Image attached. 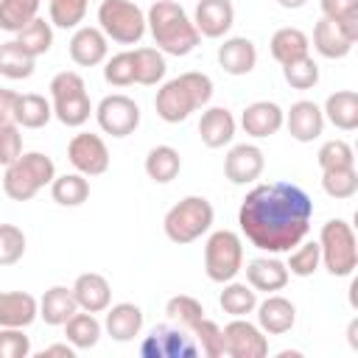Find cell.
Returning <instances> with one entry per match:
<instances>
[{
    "instance_id": "obj_1",
    "label": "cell",
    "mask_w": 358,
    "mask_h": 358,
    "mask_svg": "<svg viewBox=\"0 0 358 358\" xmlns=\"http://www.w3.org/2000/svg\"><path fill=\"white\" fill-rule=\"evenodd\" d=\"M313 201L294 182L255 185L238 210V224L246 241L268 255L294 249L310 229Z\"/></svg>"
},
{
    "instance_id": "obj_2",
    "label": "cell",
    "mask_w": 358,
    "mask_h": 358,
    "mask_svg": "<svg viewBox=\"0 0 358 358\" xmlns=\"http://www.w3.org/2000/svg\"><path fill=\"white\" fill-rule=\"evenodd\" d=\"M145 28L154 36V45L171 56H187L196 50L201 34L196 31L193 20L176 0H154L145 14Z\"/></svg>"
},
{
    "instance_id": "obj_3",
    "label": "cell",
    "mask_w": 358,
    "mask_h": 358,
    "mask_svg": "<svg viewBox=\"0 0 358 358\" xmlns=\"http://www.w3.org/2000/svg\"><path fill=\"white\" fill-rule=\"evenodd\" d=\"M213 98V78L207 73L187 70L171 81H165L157 90L154 109L165 123H182L187 120L196 109L207 106Z\"/></svg>"
},
{
    "instance_id": "obj_4",
    "label": "cell",
    "mask_w": 358,
    "mask_h": 358,
    "mask_svg": "<svg viewBox=\"0 0 358 358\" xmlns=\"http://www.w3.org/2000/svg\"><path fill=\"white\" fill-rule=\"evenodd\" d=\"M56 176V165L42 151H25L3 173V193L14 201H31Z\"/></svg>"
},
{
    "instance_id": "obj_5",
    "label": "cell",
    "mask_w": 358,
    "mask_h": 358,
    "mask_svg": "<svg viewBox=\"0 0 358 358\" xmlns=\"http://www.w3.org/2000/svg\"><path fill=\"white\" fill-rule=\"evenodd\" d=\"M50 106H53V117L70 129H78L90 120L92 115V101L87 95V84L78 73L73 70H62L50 78Z\"/></svg>"
},
{
    "instance_id": "obj_6",
    "label": "cell",
    "mask_w": 358,
    "mask_h": 358,
    "mask_svg": "<svg viewBox=\"0 0 358 358\" xmlns=\"http://www.w3.org/2000/svg\"><path fill=\"white\" fill-rule=\"evenodd\" d=\"M213 204L204 196H185L182 201H176L162 221V229L168 235L171 243H193L199 241L210 227H213Z\"/></svg>"
},
{
    "instance_id": "obj_7",
    "label": "cell",
    "mask_w": 358,
    "mask_h": 358,
    "mask_svg": "<svg viewBox=\"0 0 358 358\" xmlns=\"http://www.w3.org/2000/svg\"><path fill=\"white\" fill-rule=\"evenodd\" d=\"M322 263L333 277H350L358 266V241L344 218H330L319 232Z\"/></svg>"
},
{
    "instance_id": "obj_8",
    "label": "cell",
    "mask_w": 358,
    "mask_h": 358,
    "mask_svg": "<svg viewBox=\"0 0 358 358\" xmlns=\"http://www.w3.org/2000/svg\"><path fill=\"white\" fill-rule=\"evenodd\" d=\"M98 28L103 31L106 39H112L117 45H137L143 39V34L148 31L143 8L131 0H101Z\"/></svg>"
},
{
    "instance_id": "obj_9",
    "label": "cell",
    "mask_w": 358,
    "mask_h": 358,
    "mask_svg": "<svg viewBox=\"0 0 358 358\" xmlns=\"http://www.w3.org/2000/svg\"><path fill=\"white\" fill-rule=\"evenodd\" d=\"M243 268V243L232 229H215L204 243V271L213 282H229Z\"/></svg>"
},
{
    "instance_id": "obj_10",
    "label": "cell",
    "mask_w": 358,
    "mask_h": 358,
    "mask_svg": "<svg viewBox=\"0 0 358 358\" xmlns=\"http://www.w3.org/2000/svg\"><path fill=\"white\" fill-rule=\"evenodd\" d=\"M199 344L190 330L179 324H157L140 344L143 358H193Z\"/></svg>"
},
{
    "instance_id": "obj_11",
    "label": "cell",
    "mask_w": 358,
    "mask_h": 358,
    "mask_svg": "<svg viewBox=\"0 0 358 358\" xmlns=\"http://www.w3.org/2000/svg\"><path fill=\"white\" fill-rule=\"evenodd\" d=\"M92 112H95L101 131L112 134V137H129L140 126V106L134 103V98H129L123 92L101 98V103Z\"/></svg>"
},
{
    "instance_id": "obj_12",
    "label": "cell",
    "mask_w": 358,
    "mask_h": 358,
    "mask_svg": "<svg viewBox=\"0 0 358 358\" xmlns=\"http://www.w3.org/2000/svg\"><path fill=\"white\" fill-rule=\"evenodd\" d=\"M67 159L70 165L84 176H101L109 168V148L101 134L78 131L67 143Z\"/></svg>"
},
{
    "instance_id": "obj_13",
    "label": "cell",
    "mask_w": 358,
    "mask_h": 358,
    "mask_svg": "<svg viewBox=\"0 0 358 358\" xmlns=\"http://www.w3.org/2000/svg\"><path fill=\"white\" fill-rule=\"evenodd\" d=\"M224 347L229 358H263L268 355V338L266 333L246 322V316H235L224 327Z\"/></svg>"
},
{
    "instance_id": "obj_14",
    "label": "cell",
    "mask_w": 358,
    "mask_h": 358,
    "mask_svg": "<svg viewBox=\"0 0 358 358\" xmlns=\"http://www.w3.org/2000/svg\"><path fill=\"white\" fill-rule=\"evenodd\" d=\"M266 168L263 151L255 143H238L229 148V154L224 157V176L232 185H249L255 182Z\"/></svg>"
},
{
    "instance_id": "obj_15",
    "label": "cell",
    "mask_w": 358,
    "mask_h": 358,
    "mask_svg": "<svg viewBox=\"0 0 358 358\" xmlns=\"http://www.w3.org/2000/svg\"><path fill=\"white\" fill-rule=\"evenodd\" d=\"M106 53H109V39L95 25H81L70 36V59L78 67H95L106 62Z\"/></svg>"
},
{
    "instance_id": "obj_16",
    "label": "cell",
    "mask_w": 358,
    "mask_h": 358,
    "mask_svg": "<svg viewBox=\"0 0 358 358\" xmlns=\"http://www.w3.org/2000/svg\"><path fill=\"white\" fill-rule=\"evenodd\" d=\"M282 126H288V134H291L296 143H313V140L322 134V129H324L322 106L313 103V101H296V103H291V109L285 112Z\"/></svg>"
},
{
    "instance_id": "obj_17",
    "label": "cell",
    "mask_w": 358,
    "mask_h": 358,
    "mask_svg": "<svg viewBox=\"0 0 358 358\" xmlns=\"http://www.w3.org/2000/svg\"><path fill=\"white\" fill-rule=\"evenodd\" d=\"M235 22V6L232 0H199L196 3V17L193 25L201 36L218 39L224 36Z\"/></svg>"
},
{
    "instance_id": "obj_18",
    "label": "cell",
    "mask_w": 358,
    "mask_h": 358,
    "mask_svg": "<svg viewBox=\"0 0 358 358\" xmlns=\"http://www.w3.org/2000/svg\"><path fill=\"white\" fill-rule=\"evenodd\" d=\"M73 296L78 302V310L90 313H103L112 305V285L103 274L98 271H84L73 282Z\"/></svg>"
},
{
    "instance_id": "obj_19",
    "label": "cell",
    "mask_w": 358,
    "mask_h": 358,
    "mask_svg": "<svg viewBox=\"0 0 358 358\" xmlns=\"http://www.w3.org/2000/svg\"><path fill=\"white\" fill-rule=\"evenodd\" d=\"M257 327L266 336H282L294 327L296 322V308L291 299L280 296V294H268L263 302H257Z\"/></svg>"
},
{
    "instance_id": "obj_20",
    "label": "cell",
    "mask_w": 358,
    "mask_h": 358,
    "mask_svg": "<svg viewBox=\"0 0 358 358\" xmlns=\"http://www.w3.org/2000/svg\"><path fill=\"white\" fill-rule=\"evenodd\" d=\"M355 42H358V39H355L344 25H338L336 20L322 17V20L313 25V48H316V53L324 56V59H344V56L352 50Z\"/></svg>"
},
{
    "instance_id": "obj_21",
    "label": "cell",
    "mask_w": 358,
    "mask_h": 358,
    "mask_svg": "<svg viewBox=\"0 0 358 358\" xmlns=\"http://www.w3.org/2000/svg\"><path fill=\"white\" fill-rule=\"evenodd\" d=\"M282 120H285V112H282L274 101H255V103H249V106L243 109V115H241L243 131H246L249 137H257V140L277 134V131L282 129Z\"/></svg>"
},
{
    "instance_id": "obj_22",
    "label": "cell",
    "mask_w": 358,
    "mask_h": 358,
    "mask_svg": "<svg viewBox=\"0 0 358 358\" xmlns=\"http://www.w3.org/2000/svg\"><path fill=\"white\" fill-rule=\"evenodd\" d=\"M218 64L229 76H246L257 64V48L246 36H229L218 45Z\"/></svg>"
},
{
    "instance_id": "obj_23",
    "label": "cell",
    "mask_w": 358,
    "mask_h": 358,
    "mask_svg": "<svg viewBox=\"0 0 358 358\" xmlns=\"http://www.w3.org/2000/svg\"><path fill=\"white\" fill-rule=\"evenodd\" d=\"M39 316V302L28 291H0V327H28Z\"/></svg>"
},
{
    "instance_id": "obj_24",
    "label": "cell",
    "mask_w": 358,
    "mask_h": 358,
    "mask_svg": "<svg viewBox=\"0 0 358 358\" xmlns=\"http://www.w3.org/2000/svg\"><path fill=\"white\" fill-rule=\"evenodd\" d=\"M199 137L207 148H224L235 137V117L227 106H210L201 112Z\"/></svg>"
},
{
    "instance_id": "obj_25",
    "label": "cell",
    "mask_w": 358,
    "mask_h": 358,
    "mask_svg": "<svg viewBox=\"0 0 358 358\" xmlns=\"http://www.w3.org/2000/svg\"><path fill=\"white\" fill-rule=\"evenodd\" d=\"M288 277L291 274H288L285 263L277 260V257H255L246 266V282L255 291H266V294L282 291L288 285Z\"/></svg>"
},
{
    "instance_id": "obj_26",
    "label": "cell",
    "mask_w": 358,
    "mask_h": 358,
    "mask_svg": "<svg viewBox=\"0 0 358 358\" xmlns=\"http://www.w3.org/2000/svg\"><path fill=\"white\" fill-rule=\"evenodd\" d=\"M103 330L115 338V341H134V336H140L143 330V310L134 302H117L106 308V319H103Z\"/></svg>"
},
{
    "instance_id": "obj_27",
    "label": "cell",
    "mask_w": 358,
    "mask_h": 358,
    "mask_svg": "<svg viewBox=\"0 0 358 358\" xmlns=\"http://www.w3.org/2000/svg\"><path fill=\"white\" fill-rule=\"evenodd\" d=\"M76 310H78V302L73 296V288L67 285H50L39 299V319L50 327H62Z\"/></svg>"
},
{
    "instance_id": "obj_28",
    "label": "cell",
    "mask_w": 358,
    "mask_h": 358,
    "mask_svg": "<svg viewBox=\"0 0 358 358\" xmlns=\"http://www.w3.org/2000/svg\"><path fill=\"white\" fill-rule=\"evenodd\" d=\"M322 115H324V120H330L341 131L358 129V92L355 90H336L333 95H327Z\"/></svg>"
},
{
    "instance_id": "obj_29",
    "label": "cell",
    "mask_w": 358,
    "mask_h": 358,
    "mask_svg": "<svg viewBox=\"0 0 358 358\" xmlns=\"http://www.w3.org/2000/svg\"><path fill=\"white\" fill-rule=\"evenodd\" d=\"M268 50H271V56H274L280 64H288V62H296V59L308 56L310 39H308L305 31L285 25V28H277V31H274V36H271V42H268Z\"/></svg>"
},
{
    "instance_id": "obj_30",
    "label": "cell",
    "mask_w": 358,
    "mask_h": 358,
    "mask_svg": "<svg viewBox=\"0 0 358 358\" xmlns=\"http://www.w3.org/2000/svg\"><path fill=\"white\" fill-rule=\"evenodd\" d=\"M179 171H182V157L173 145H154L145 154V173L151 182L168 185L179 176Z\"/></svg>"
},
{
    "instance_id": "obj_31",
    "label": "cell",
    "mask_w": 358,
    "mask_h": 358,
    "mask_svg": "<svg viewBox=\"0 0 358 358\" xmlns=\"http://www.w3.org/2000/svg\"><path fill=\"white\" fill-rule=\"evenodd\" d=\"M53 117V106L45 95L36 92H25L17 98V109H14V123L22 129H42L48 120Z\"/></svg>"
},
{
    "instance_id": "obj_32",
    "label": "cell",
    "mask_w": 358,
    "mask_h": 358,
    "mask_svg": "<svg viewBox=\"0 0 358 358\" xmlns=\"http://www.w3.org/2000/svg\"><path fill=\"white\" fill-rule=\"evenodd\" d=\"M50 196L62 207H81L90 199V182L84 173H62L50 182Z\"/></svg>"
},
{
    "instance_id": "obj_33",
    "label": "cell",
    "mask_w": 358,
    "mask_h": 358,
    "mask_svg": "<svg viewBox=\"0 0 358 358\" xmlns=\"http://www.w3.org/2000/svg\"><path fill=\"white\" fill-rule=\"evenodd\" d=\"M64 336H67V341L76 347V350H90V347H95L98 344V338H101V330H103V324L95 319V313H90V310H84V313H73L64 324Z\"/></svg>"
},
{
    "instance_id": "obj_34",
    "label": "cell",
    "mask_w": 358,
    "mask_h": 358,
    "mask_svg": "<svg viewBox=\"0 0 358 358\" xmlns=\"http://www.w3.org/2000/svg\"><path fill=\"white\" fill-rule=\"evenodd\" d=\"M131 59H134V84L154 87L165 78L168 64H165V56L159 48H134Z\"/></svg>"
},
{
    "instance_id": "obj_35",
    "label": "cell",
    "mask_w": 358,
    "mask_h": 358,
    "mask_svg": "<svg viewBox=\"0 0 358 358\" xmlns=\"http://www.w3.org/2000/svg\"><path fill=\"white\" fill-rule=\"evenodd\" d=\"M218 305L224 313H229L232 319L235 316H249L255 308H257V291L249 285V282H224V291L218 296Z\"/></svg>"
},
{
    "instance_id": "obj_36",
    "label": "cell",
    "mask_w": 358,
    "mask_h": 358,
    "mask_svg": "<svg viewBox=\"0 0 358 358\" xmlns=\"http://www.w3.org/2000/svg\"><path fill=\"white\" fill-rule=\"evenodd\" d=\"M34 62L36 59L31 53H25L17 39H8L0 45V76H6L11 81L28 78V76H34Z\"/></svg>"
},
{
    "instance_id": "obj_37",
    "label": "cell",
    "mask_w": 358,
    "mask_h": 358,
    "mask_svg": "<svg viewBox=\"0 0 358 358\" xmlns=\"http://www.w3.org/2000/svg\"><path fill=\"white\" fill-rule=\"evenodd\" d=\"M319 266H322L319 241H305L302 238L294 249H288V260H285L288 274H294V277H310V274H316Z\"/></svg>"
},
{
    "instance_id": "obj_38",
    "label": "cell",
    "mask_w": 358,
    "mask_h": 358,
    "mask_svg": "<svg viewBox=\"0 0 358 358\" xmlns=\"http://www.w3.org/2000/svg\"><path fill=\"white\" fill-rule=\"evenodd\" d=\"M39 17V0H0V31L17 34Z\"/></svg>"
},
{
    "instance_id": "obj_39",
    "label": "cell",
    "mask_w": 358,
    "mask_h": 358,
    "mask_svg": "<svg viewBox=\"0 0 358 358\" xmlns=\"http://www.w3.org/2000/svg\"><path fill=\"white\" fill-rule=\"evenodd\" d=\"M17 42H20V48L25 53H31L34 59H39L53 45V25L45 22L42 17H34L22 31H17Z\"/></svg>"
},
{
    "instance_id": "obj_40",
    "label": "cell",
    "mask_w": 358,
    "mask_h": 358,
    "mask_svg": "<svg viewBox=\"0 0 358 358\" xmlns=\"http://www.w3.org/2000/svg\"><path fill=\"white\" fill-rule=\"evenodd\" d=\"M165 313H168V319H171L173 324L190 330V327L204 316V308H201V302H199L196 296H190V294H176V296H171V299L165 302Z\"/></svg>"
},
{
    "instance_id": "obj_41",
    "label": "cell",
    "mask_w": 358,
    "mask_h": 358,
    "mask_svg": "<svg viewBox=\"0 0 358 358\" xmlns=\"http://www.w3.org/2000/svg\"><path fill=\"white\" fill-rule=\"evenodd\" d=\"M190 333H193L199 350H201L207 358H221V355H227V347H224V330H221L213 319L201 316V319L190 327Z\"/></svg>"
},
{
    "instance_id": "obj_42",
    "label": "cell",
    "mask_w": 358,
    "mask_h": 358,
    "mask_svg": "<svg viewBox=\"0 0 358 358\" xmlns=\"http://www.w3.org/2000/svg\"><path fill=\"white\" fill-rule=\"evenodd\" d=\"M322 190L330 199H352L358 193V171L355 168L322 171Z\"/></svg>"
},
{
    "instance_id": "obj_43",
    "label": "cell",
    "mask_w": 358,
    "mask_h": 358,
    "mask_svg": "<svg viewBox=\"0 0 358 358\" xmlns=\"http://www.w3.org/2000/svg\"><path fill=\"white\" fill-rule=\"evenodd\" d=\"M316 162L322 171H336V168H355V151L347 140H327L322 143Z\"/></svg>"
},
{
    "instance_id": "obj_44",
    "label": "cell",
    "mask_w": 358,
    "mask_h": 358,
    "mask_svg": "<svg viewBox=\"0 0 358 358\" xmlns=\"http://www.w3.org/2000/svg\"><path fill=\"white\" fill-rule=\"evenodd\" d=\"M90 0H48L50 8V25L56 28H78L84 22Z\"/></svg>"
},
{
    "instance_id": "obj_45",
    "label": "cell",
    "mask_w": 358,
    "mask_h": 358,
    "mask_svg": "<svg viewBox=\"0 0 358 358\" xmlns=\"http://www.w3.org/2000/svg\"><path fill=\"white\" fill-rule=\"evenodd\" d=\"M282 78H285L294 90H310V87L319 84V64H316V62L310 59V53H308V56H302V59H296V62L282 64Z\"/></svg>"
},
{
    "instance_id": "obj_46",
    "label": "cell",
    "mask_w": 358,
    "mask_h": 358,
    "mask_svg": "<svg viewBox=\"0 0 358 358\" xmlns=\"http://www.w3.org/2000/svg\"><path fill=\"white\" fill-rule=\"evenodd\" d=\"M322 17L336 20L358 39V0H319Z\"/></svg>"
},
{
    "instance_id": "obj_47",
    "label": "cell",
    "mask_w": 358,
    "mask_h": 358,
    "mask_svg": "<svg viewBox=\"0 0 358 358\" xmlns=\"http://www.w3.org/2000/svg\"><path fill=\"white\" fill-rule=\"evenodd\" d=\"M25 255V232L14 224H0V266H14Z\"/></svg>"
},
{
    "instance_id": "obj_48",
    "label": "cell",
    "mask_w": 358,
    "mask_h": 358,
    "mask_svg": "<svg viewBox=\"0 0 358 358\" xmlns=\"http://www.w3.org/2000/svg\"><path fill=\"white\" fill-rule=\"evenodd\" d=\"M103 81L112 87H129L134 84V59L131 50H120L103 64Z\"/></svg>"
},
{
    "instance_id": "obj_49",
    "label": "cell",
    "mask_w": 358,
    "mask_h": 358,
    "mask_svg": "<svg viewBox=\"0 0 358 358\" xmlns=\"http://www.w3.org/2000/svg\"><path fill=\"white\" fill-rule=\"evenodd\" d=\"M31 338L22 327H0V358H28Z\"/></svg>"
},
{
    "instance_id": "obj_50",
    "label": "cell",
    "mask_w": 358,
    "mask_h": 358,
    "mask_svg": "<svg viewBox=\"0 0 358 358\" xmlns=\"http://www.w3.org/2000/svg\"><path fill=\"white\" fill-rule=\"evenodd\" d=\"M22 154V134H20V126L11 123V126H0V165H11L17 157Z\"/></svg>"
},
{
    "instance_id": "obj_51",
    "label": "cell",
    "mask_w": 358,
    "mask_h": 358,
    "mask_svg": "<svg viewBox=\"0 0 358 358\" xmlns=\"http://www.w3.org/2000/svg\"><path fill=\"white\" fill-rule=\"evenodd\" d=\"M17 98H20V92H14V90H0V126H11V123H14Z\"/></svg>"
},
{
    "instance_id": "obj_52",
    "label": "cell",
    "mask_w": 358,
    "mask_h": 358,
    "mask_svg": "<svg viewBox=\"0 0 358 358\" xmlns=\"http://www.w3.org/2000/svg\"><path fill=\"white\" fill-rule=\"evenodd\" d=\"M53 355H62V358H73L76 355V347L73 344H50L39 352V358H53Z\"/></svg>"
},
{
    "instance_id": "obj_53",
    "label": "cell",
    "mask_w": 358,
    "mask_h": 358,
    "mask_svg": "<svg viewBox=\"0 0 358 358\" xmlns=\"http://www.w3.org/2000/svg\"><path fill=\"white\" fill-rule=\"evenodd\" d=\"M347 336H350V347H352V350H358V322H355V319L350 322V330H347Z\"/></svg>"
},
{
    "instance_id": "obj_54",
    "label": "cell",
    "mask_w": 358,
    "mask_h": 358,
    "mask_svg": "<svg viewBox=\"0 0 358 358\" xmlns=\"http://www.w3.org/2000/svg\"><path fill=\"white\" fill-rule=\"evenodd\" d=\"M277 3H280L282 8H291V11H294V8H302L308 0H277Z\"/></svg>"
}]
</instances>
